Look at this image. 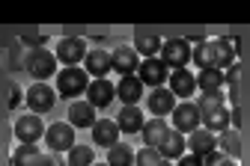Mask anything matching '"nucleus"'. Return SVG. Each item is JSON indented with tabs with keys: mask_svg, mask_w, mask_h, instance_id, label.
Masks as SVG:
<instances>
[{
	"mask_svg": "<svg viewBox=\"0 0 250 166\" xmlns=\"http://www.w3.org/2000/svg\"><path fill=\"white\" fill-rule=\"evenodd\" d=\"M197 110H200V125L206 130H211V134H224L229 128V110L224 107V89L203 95L197 101Z\"/></svg>",
	"mask_w": 250,
	"mask_h": 166,
	"instance_id": "obj_1",
	"label": "nucleus"
},
{
	"mask_svg": "<svg viewBox=\"0 0 250 166\" xmlns=\"http://www.w3.org/2000/svg\"><path fill=\"white\" fill-rule=\"evenodd\" d=\"M86 86H89V74H86V69H81V65L62 69L57 74V92L62 98H78L81 92H86Z\"/></svg>",
	"mask_w": 250,
	"mask_h": 166,
	"instance_id": "obj_2",
	"label": "nucleus"
},
{
	"mask_svg": "<svg viewBox=\"0 0 250 166\" xmlns=\"http://www.w3.org/2000/svg\"><path fill=\"white\" fill-rule=\"evenodd\" d=\"M27 72L39 83H45L51 74H57V56L51 51H45V48H33L27 54Z\"/></svg>",
	"mask_w": 250,
	"mask_h": 166,
	"instance_id": "obj_3",
	"label": "nucleus"
},
{
	"mask_svg": "<svg viewBox=\"0 0 250 166\" xmlns=\"http://www.w3.org/2000/svg\"><path fill=\"white\" fill-rule=\"evenodd\" d=\"M24 101H27V107H30V113H36V116H42V113H48V110H54V104H57V92L48 86V83H33L27 92H24Z\"/></svg>",
	"mask_w": 250,
	"mask_h": 166,
	"instance_id": "obj_4",
	"label": "nucleus"
},
{
	"mask_svg": "<svg viewBox=\"0 0 250 166\" xmlns=\"http://www.w3.org/2000/svg\"><path fill=\"white\" fill-rule=\"evenodd\" d=\"M161 59L170 72L176 69H185L188 62H191V42L188 39H167L161 45Z\"/></svg>",
	"mask_w": 250,
	"mask_h": 166,
	"instance_id": "obj_5",
	"label": "nucleus"
},
{
	"mask_svg": "<svg viewBox=\"0 0 250 166\" xmlns=\"http://www.w3.org/2000/svg\"><path fill=\"white\" fill-rule=\"evenodd\" d=\"M137 77L143 86H152V89H158L170 80V69L164 65L161 56H152V59H143L140 62V69H137Z\"/></svg>",
	"mask_w": 250,
	"mask_h": 166,
	"instance_id": "obj_6",
	"label": "nucleus"
},
{
	"mask_svg": "<svg viewBox=\"0 0 250 166\" xmlns=\"http://www.w3.org/2000/svg\"><path fill=\"white\" fill-rule=\"evenodd\" d=\"M60 62H62V69H72V65H81L86 59V42L78 39V36H69V39H60L57 45V54H54Z\"/></svg>",
	"mask_w": 250,
	"mask_h": 166,
	"instance_id": "obj_7",
	"label": "nucleus"
},
{
	"mask_svg": "<svg viewBox=\"0 0 250 166\" xmlns=\"http://www.w3.org/2000/svg\"><path fill=\"white\" fill-rule=\"evenodd\" d=\"M170 116H173V130H179V134H194V130L200 128V110H197L194 101L176 104V110Z\"/></svg>",
	"mask_w": 250,
	"mask_h": 166,
	"instance_id": "obj_8",
	"label": "nucleus"
},
{
	"mask_svg": "<svg viewBox=\"0 0 250 166\" xmlns=\"http://www.w3.org/2000/svg\"><path fill=\"white\" fill-rule=\"evenodd\" d=\"M110 62H113V72L128 77L140 69V54L131 48V45H119L116 51H110Z\"/></svg>",
	"mask_w": 250,
	"mask_h": 166,
	"instance_id": "obj_9",
	"label": "nucleus"
},
{
	"mask_svg": "<svg viewBox=\"0 0 250 166\" xmlns=\"http://www.w3.org/2000/svg\"><path fill=\"white\" fill-rule=\"evenodd\" d=\"M45 143L51 146V151H69L75 146V128L69 122H54L45 130Z\"/></svg>",
	"mask_w": 250,
	"mask_h": 166,
	"instance_id": "obj_10",
	"label": "nucleus"
},
{
	"mask_svg": "<svg viewBox=\"0 0 250 166\" xmlns=\"http://www.w3.org/2000/svg\"><path fill=\"white\" fill-rule=\"evenodd\" d=\"M146 107H149L152 116L164 119V116H170V113L176 110V95H173L167 86H158V89H152V92L146 95Z\"/></svg>",
	"mask_w": 250,
	"mask_h": 166,
	"instance_id": "obj_11",
	"label": "nucleus"
},
{
	"mask_svg": "<svg viewBox=\"0 0 250 166\" xmlns=\"http://www.w3.org/2000/svg\"><path fill=\"white\" fill-rule=\"evenodd\" d=\"M15 137L21 143H39L45 137V122L36 116V113H27L15 122Z\"/></svg>",
	"mask_w": 250,
	"mask_h": 166,
	"instance_id": "obj_12",
	"label": "nucleus"
},
{
	"mask_svg": "<svg viewBox=\"0 0 250 166\" xmlns=\"http://www.w3.org/2000/svg\"><path fill=\"white\" fill-rule=\"evenodd\" d=\"M116 98V86L107 80V77H99V80H89V86H86V101L96 107V110H102V107H107L110 101Z\"/></svg>",
	"mask_w": 250,
	"mask_h": 166,
	"instance_id": "obj_13",
	"label": "nucleus"
},
{
	"mask_svg": "<svg viewBox=\"0 0 250 166\" xmlns=\"http://www.w3.org/2000/svg\"><path fill=\"white\" fill-rule=\"evenodd\" d=\"M116 125H119L122 134H140L143 125H146L143 110H140L137 104H122V110H119V116H116Z\"/></svg>",
	"mask_w": 250,
	"mask_h": 166,
	"instance_id": "obj_14",
	"label": "nucleus"
},
{
	"mask_svg": "<svg viewBox=\"0 0 250 166\" xmlns=\"http://www.w3.org/2000/svg\"><path fill=\"white\" fill-rule=\"evenodd\" d=\"M170 86V92L176 95V98H191L194 92H197V74H191L188 69H176V72H170V80H167Z\"/></svg>",
	"mask_w": 250,
	"mask_h": 166,
	"instance_id": "obj_15",
	"label": "nucleus"
},
{
	"mask_svg": "<svg viewBox=\"0 0 250 166\" xmlns=\"http://www.w3.org/2000/svg\"><path fill=\"white\" fill-rule=\"evenodd\" d=\"M188 148H191V154H197V157H206V154L217 151V134H211L206 128H197L194 134H188Z\"/></svg>",
	"mask_w": 250,
	"mask_h": 166,
	"instance_id": "obj_16",
	"label": "nucleus"
},
{
	"mask_svg": "<svg viewBox=\"0 0 250 166\" xmlns=\"http://www.w3.org/2000/svg\"><path fill=\"white\" fill-rule=\"evenodd\" d=\"M83 65H86V74H92V80H99V77L110 74V69H113V62H110V51H102V48L86 51Z\"/></svg>",
	"mask_w": 250,
	"mask_h": 166,
	"instance_id": "obj_17",
	"label": "nucleus"
},
{
	"mask_svg": "<svg viewBox=\"0 0 250 166\" xmlns=\"http://www.w3.org/2000/svg\"><path fill=\"white\" fill-rule=\"evenodd\" d=\"M119 125H116V119L110 122V119H99L96 125H92V143L96 146H104V148H110V146H116L119 143Z\"/></svg>",
	"mask_w": 250,
	"mask_h": 166,
	"instance_id": "obj_18",
	"label": "nucleus"
},
{
	"mask_svg": "<svg viewBox=\"0 0 250 166\" xmlns=\"http://www.w3.org/2000/svg\"><path fill=\"white\" fill-rule=\"evenodd\" d=\"M191 62L197 65L200 72L217 69V48H214V39H211V42H197V48H191ZM217 72H221V69H217Z\"/></svg>",
	"mask_w": 250,
	"mask_h": 166,
	"instance_id": "obj_19",
	"label": "nucleus"
},
{
	"mask_svg": "<svg viewBox=\"0 0 250 166\" xmlns=\"http://www.w3.org/2000/svg\"><path fill=\"white\" fill-rule=\"evenodd\" d=\"M116 98L122 104H140V98H143V83L137 74H128V77H122L116 83Z\"/></svg>",
	"mask_w": 250,
	"mask_h": 166,
	"instance_id": "obj_20",
	"label": "nucleus"
},
{
	"mask_svg": "<svg viewBox=\"0 0 250 166\" xmlns=\"http://www.w3.org/2000/svg\"><path fill=\"white\" fill-rule=\"evenodd\" d=\"M99 119H96V107L89 101H75L69 107V125L72 128H92Z\"/></svg>",
	"mask_w": 250,
	"mask_h": 166,
	"instance_id": "obj_21",
	"label": "nucleus"
},
{
	"mask_svg": "<svg viewBox=\"0 0 250 166\" xmlns=\"http://www.w3.org/2000/svg\"><path fill=\"white\" fill-rule=\"evenodd\" d=\"M170 130H173V128H170L164 119H158V116H155L152 122H146V125H143V130H140V134H143V140H146V146H149V148H158V146L167 140V134H170Z\"/></svg>",
	"mask_w": 250,
	"mask_h": 166,
	"instance_id": "obj_22",
	"label": "nucleus"
},
{
	"mask_svg": "<svg viewBox=\"0 0 250 166\" xmlns=\"http://www.w3.org/2000/svg\"><path fill=\"white\" fill-rule=\"evenodd\" d=\"M185 148H188V140H185V134H179V130H170V134H167V140L158 146V154H161L164 160H179V157L185 154Z\"/></svg>",
	"mask_w": 250,
	"mask_h": 166,
	"instance_id": "obj_23",
	"label": "nucleus"
},
{
	"mask_svg": "<svg viewBox=\"0 0 250 166\" xmlns=\"http://www.w3.org/2000/svg\"><path fill=\"white\" fill-rule=\"evenodd\" d=\"M227 83L224 72H217V69H206L197 74V89H203V95H211V92H221Z\"/></svg>",
	"mask_w": 250,
	"mask_h": 166,
	"instance_id": "obj_24",
	"label": "nucleus"
},
{
	"mask_svg": "<svg viewBox=\"0 0 250 166\" xmlns=\"http://www.w3.org/2000/svg\"><path fill=\"white\" fill-rule=\"evenodd\" d=\"M217 151H224L227 157L238 160V154H241V137H238V130L227 128L224 134H217Z\"/></svg>",
	"mask_w": 250,
	"mask_h": 166,
	"instance_id": "obj_25",
	"label": "nucleus"
},
{
	"mask_svg": "<svg viewBox=\"0 0 250 166\" xmlns=\"http://www.w3.org/2000/svg\"><path fill=\"white\" fill-rule=\"evenodd\" d=\"M161 39L158 36H149V33H137V39H134V51L143 56V59H152V56H158L161 54Z\"/></svg>",
	"mask_w": 250,
	"mask_h": 166,
	"instance_id": "obj_26",
	"label": "nucleus"
},
{
	"mask_svg": "<svg viewBox=\"0 0 250 166\" xmlns=\"http://www.w3.org/2000/svg\"><path fill=\"white\" fill-rule=\"evenodd\" d=\"M214 48H217V69L227 72L235 65V45L229 39H214Z\"/></svg>",
	"mask_w": 250,
	"mask_h": 166,
	"instance_id": "obj_27",
	"label": "nucleus"
},
{
	"mask_svg": "<svg viewBox=\"0 0 250 166\" xmlns=\"http://www.w3.org/2000/svg\"><path fill=\"white\" fill-rule=\"evenodd\" d=\"M107 163H110V166H134V151H131V146H122V143L110 146V148H107Z\"/></svg>",
	"mask_w": 250,
	"mask_h": 166,
	"instance_id": "obj_28",
	"label": "nucleus"
},
{
	"mask_svg": "<svg viewBox=\"0 0 250 166\" xmlns=\"http://www.w3.org/2000/svg\"><path fill=\"white\" fill-rule=\"evenodd\" d=\"M39 154H42V151H39L33 143H21V146L15 148V154H12V166H33Z\"/></svg>",
	"mask_w": 250,
	"mask_h": 166,
	"instance_id": "obj_29",
	"label": "nucleus"
},
{
	"mask_svg": "<svg viewBox=\"0 0 250 166\" xmlns=\"http://www.w3.org/2000/svg\"><path fill=\"white\" fill-rule=\"evenodd\" d=\"M134 163H137V166H173L170 160H164V157L158 154V148H149V146L134 154Z\"/></svg>",
	"mask_w": 250,
	"mask_h": 166,
	"instance_id": "obj_30",
	"label": "nucleus"
},
{
	"mask_svg": "<svg viewBox=\"0 0 250 166\" xmlns=\"http://www.w3.org/2000/svg\"><path fill=\"white\" fill-rule=\"evenodd\" d=\"M92 146H72L69 148V166H92Z\"/></svg>",
	"mask_w": 250,
	"mask_h": 166,
	"instance_id": "obj_31",
	"label": "nucleus"
},
{
	"mask_svg": "<svg viewBox=\"0 0 250 166\" xmlns=\"http://www.w3.org/2000/svg\"><path fill=\"white\" fill-rule=\"evenodd\" d=\"M203 166H238V160L227 157L224 151H211V154L203 157Z\"/></svg>",
	"mask_w": 250,
	"mask_h": 166,
	"instance_id": "obj_32",
	"label": "nucleus"
},
{
	"mask_svg": "<svg viewBox=\"0 0 250 166\" xmlns=\"http://www.w3.org/2000/svg\"><path fill=\"white\" fill-rule=\"evenodd\" d=\"M33 166H62V160H60V157H57V151H54V154H39Z\"/></svg>",
	"mask_w": 250,
	"mask_h": 166,
	"instance_id": "obj_33",
	"label": "nucleus"
},
{
	"mask_svg": "<svg viewBox=\"0 0 250 166\" xmlns=\"http://www.w3.org/2000/svg\"><path fill=\"white\" fill-rule=\"evenodd\" d=\"M176 166H203V157H197V154H182Z\"/></svg>",
	"mask_w": 250,
	"mask_h": 166,
	"instance_id": "obj_34",
	"label": "nucleus"
},
{
	"mask_svg": "<svg viewBox=\"0 0 250 166\" xmlns=\"http://www.w3.org/2000/svg\"><path fill=\"white\" fill-rule=\"evenodd\" d=\"M238 72H241V69H238V62L232 65V69H227V72H224V77H227V83H229V86H235V83H238Z\"/></svg>",
	"mask_w": 250,
	"mask_h": 166,
	"instance_id": "obj_35",
	"label": "nucleus"
},
{
	"mask_svg": "<svg viewBox=\"0 0 250 166\" xmlns=\"http://www.w3.org/2000/svg\"><path fill=\"white\" fill-rule=\"evenodd\" d=\"M18 104H21V89H18V86H12V89H9V107L15 110Z\"/></svg>",
	"mask_w": 250,
	"mask_h": 166,
	"instance_id": "obj_36",
	"label": "nucleus"
},
{
	"mask_svg": "<svg viewBox=\"0 0 250 166\" xmlns=\"http://www.w3.org/2000/svg\"><path fill=\"white\" fill-rule=\"evenodd\" d=\"M92 166H110V163H107V160H104V163H92Z\"/></svg>",
	"mask_w": 250,
	"mask_h": 166,
	"instance_id": "obj_37",
	"label": "nucleus"
}]
</instances>
